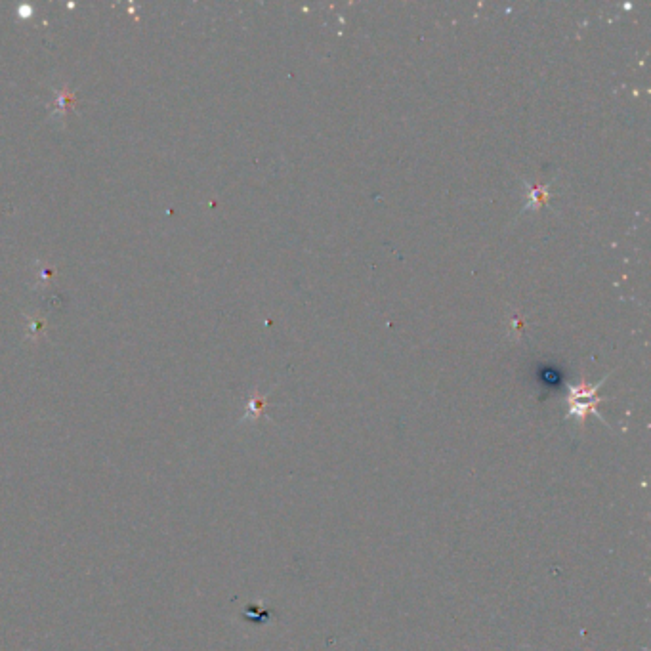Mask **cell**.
I'll return each instance as SVG.
<instances>
[{
    "label": "cell",
    "instance_id": "6da1fadb",
    "mask_svg": "<svg viewBox=\"0 0 651 651\" xmlns=\"http://www.w3.org/2000/svg\"><path fill=\"white\" fill-rule=\"evenodd\" d=\"M608 378L609 375H606L596 384H588L585 380H581L579 384H569L567 419H575L579 422V426H583L590 415H596L606 426H609L608 420L598 413V405L604 401V398L598 396V390L604 386Z\"/></svg>",
    "mask_w": 651,
    "mask_h": 651
},
{
    "label": "cell",
    "instance_id": "3957f363",
    "mask_svg": "<svg viewBox=\"0 0 651 651\" xmlns=\"http://www.w3.org/2000/svg\"><path fill=\"white\" fill-rule=\"evenodd\" d=\"M71 102H73V94H71V90L67 86H63L62 90H58V107L52 113V117H60V119L65 117V113H67Z\"/></svg>",
    "mask_w": 651,
    "mask_h": 651
},
{
    "label": "cell",
    "instance_id": "7a4b0ae2",
    "mask_svg": "<svg viewBox=\"0 0 651 651\" xmlns=\"http://www.w3.org/2000/svg\"><path fill=\"white\" fill-rule=\"evenodd\" d=\"M550 199V186L545 184V186H531L529 191H527V205H525V212L527 209L539 210L541 207H545Z\"/></svg>",
    "mask_w": 651,
    "mask_h": 651
},
{
    "label": "cell",
    "instance_id": "277c9868",
    "mask_svg": "<svg viewBox=\"0 0 651 651\" xmlns=\"http://www.w3.org/2000/svg\"><path fill=\"white\" fill-rule=\"evenodd\" d=\"M264 405H266V399L260 398L258 394H254L252 396L251 401H249V409H247V417H260V413H262V409H264Z\"/></svg>",
    "mask_w": 651,
    "mask_h": 651
}]
</instances>
